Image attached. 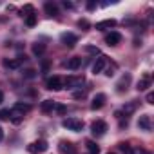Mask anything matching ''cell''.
Masks as SVG:
<instances>
[{
    "label": "cell",
    "instance_id": "7c38bea8",
    "mask_svg": "<svg viewBox=\"0 0 154 154\" xmlns=\"http://www.w3.org/2000/svg\"><path fill=\"white\" fill-rule=\"evenodd\" d=\"M138 127L141 131H150L152 129V122H150V114H141L138 120Z\"/></svg>",
    "mask_w": 154,
    "mask_h": 154
},
{
    "label": "cell",
    "instance_id": "ac0fdd59",
    "mask_svg": "<svg viewBox=\"0 0 154 154\" xmlns=\"http://www.w3.org/2000/svg\"><path fill=\"white\" fill-rule=\"evenodd\" d=\"M136 107H138V102H136V100H132V102H129V103H125V105H123V111H122V114H125V116H131V114L136 111Z\"/></svg>",
    "mask_w": 154,
    "mask_h": 154
},
{
    "label": "cell",
    "instance_id": "d6a6232c",
    "mask_svg": "<svg viewBox=\"0 0 154 154\" xmlns=\"http://www.w3.org/2000/svg\"><path fill=\"white\" fill-rule=\"evenodd\" d=\"M131 154H145V150L141 147H136V149H131Z\"/></svg>",
    "mask_w": 154,
    "mask_h": 154
},
{
    "label": "cell",
    "instance_id": "cb8c5ba5",
    "mask_svg": "<svg viewBox=\"0 0 154 154\" xmlns=\"http://www.w3.org/2000/svg\"><path fill=\"white\" fill-rule=\"evenodd\" d=\"M26 24H27L29 27L36 26V15H27V17H26Z\"/></svg>",
    "mask_w": 154,
    "mask_h": 154
},
{
    "label": "cell",
    "instance_id": "ffe728a7",
    "mask_svg": "<svg viewBox=\"0 0 154 154\" xmlns=\"http://www.w3.org/2000/svg\"><path fill=\"white\" fill-rule=\"evenodd\" d=\"M20 60L18 58H11V60H4V67L6 69H18L20 67Z\"/></svg>",
    "mask_w": 154,
    "mask_h": 154
},
{
    "label": "cell",
    "instance_id": "f546056e",
    "mask_svg": "<svg viewBox=\"0 0 154 154\" xmlns=\"http://www.w3.org/2000/svg\"><path fill=\"white\" fill-rule=\"evenodd\" d=\"M145 102L152 105V103H154V93H147V96H145Z\"/></svg>",
    "mask_w": 154,
    "mask_h": 154
},
{
    "label": "cell",
    "instance_id": "8992f818",
    "mask_svg": "<svg viewBox=\"0 0 154 154\" xmlns=\"http://www.w3.org/2000/svg\"><path fill=\"white\" fill-rule=\"evenodd\" d=\"M60 40H62L63 45H67V47H74L76 42H78V36H76L74 33H62V35H60Z\"/></svg>",
    "mask_w": 154,
    "mask_h": 154
},
{
    "label": "cell",
    "instance_id": "f1b7e54d",
    "mask_svg": "<svg viewBox=\"0 0 154 154\" xmlns=\"http://www.w3.org/2000/svg\"><path fill=\"white\" fill-rule=\"evenodd\" d=\"M24 13H29V15H33V6H29V4H27V6H26L22 11H20V15L24 17Z\"/></svg>",
    "mask_w": 154,
    "mask_h": 154
},
{
    "label": "cell",
    "instance_id": "836d02e7",
    "mask_svg": "<svg viewBox=\"0 0 154 154\" xmlns=\"http://www.w3.org/2000/svg\"><path fill=\"white\" fill-rule=\"evenodd\" d=\"M63 8H65V9H72L74 4H72V2H67V0H65V2H63Z\"/></svg>",
    "mask_w": 154,
    "mask_h": 154
},
{
    "label": "cell",
    "instance_id": "5bb4252c",
    "mask_svg": "<svg viewBox=\"0 0 154 154\" xmlns=\"http://www.w3.org/2000/svg\"><path fill=\"white\" fill-rule=\"evenodd\" d=\"M58 149H60L63 154H76V147H74L71 141H65V140H62V141H60Z\"/></svg>",
    "mask_w": 154,
    "mask_h": 154
},
{
    "label": "cell",
    "instance_id": "4dcf8cb0",
    "mask_svg": "<svg viewBox=\"0 0 154 154\" xmlns=\"http://www.w3.org/2000/svg\"><path fill=\"white\" fill-rule=\"evenodd\" d=\"M87 9L89 11H94L96 9V2H94V0H89V2H87Z\"/></svg>",
    "mask_w": 154,
    "mask_h": 154
},
{
    "label": "cell",
    "instance_id": "d4e9b609",
    "mask_svg": "<svg viewBox=\"0 0 154 154\" xmlns=\"http://www.w3.org/2000/svg\"><path fill=\"white\" fill-rule=\"evenodd\" d=\"M78 27H80V29H84V31H87V29L91 27V24H89L85 18H80V20H78Z\"/></svg>",
    "mask_w": 154,
    "mask_h": 154
},
{
    "label": "cell",
    "instance_id": "603a6c76",
    "mask_svg": "<svg viewBox=\"0 0 154 154\" xmlns=\"http://www.w3.org/2000/svg\"><path fill=\"white\" fill-rule=\"evenodd\" d=\"M53 111H54L56 114H60V116H62V114H65V112H67V107H65V105H62V103H54V109H53Z\"/></svg>",
    "mask_w": 154,
    "mask_h": 154
},
{
    "label": "cell",
    "instance_id": "9a60e30c",
    "mask_svg": "<svg viewBox=\"0 0 154 154\" xmlns=\"http://www.w3.org/2000/svg\"><path fill=\"white\" fill-rule=\"evenodd\" d=\"M114 26H116V20L109 18V20H102V22H98V24H96V29H98V31H105V29H112Z\"/></svg>",
    "mask_w": 154,
    "mask_h": 154
},
{
    "label": "cell",
    "instance_id": "30bf717a",
    "mask_svg": "<svg viewBox=\"0 0 154 154\" xmlns=\"http://www.w3.org/2000/svg\"><path fill=\"white\" fill-rule=\"evenodd\" d=\"M105 65H107V56H103V54H100V56L96 58V62L93 63V72H94V74H98V72H102V71L105 69Z\"/></svg>",
    "mask_w": 154,
    "mask_h": 154
},
{
    "label": "cell",
    "instance_id": "d590c367",
    "mask_svg": "<svg viewBox=\"0 0 154 154\" xmlns=\"http://www.w3.org/2000/svg\"><path fill=\"white\" fill-rule=\"evenodd\" d=\"M87 51H89V53H96V54H98V49H96V47H87Z\"/></svg>",
    "mask_w": 154,
    "mask_h": 154
},
{
    "label": "cell",
    "instance_id": "d6986e66",
    "mask_svg": "<svg viewBox=\"0 0 154 154\" xmlns=\"http://www.w3.org/2000/svg\"><path fill=\"white\" fill-rule=\"evenodd\" d=\"M53 109H54V102H53V100H44V102L40 103V111H42V112H45V114H47V112H51Z\"/></svg>",
    "mask_w": 154,
    "mask_h": 154
},
{
    "label": "cell",
    "instance_id": "5b68a950",
    "mask_svg": "<svg viewBox=\"0 0 154 154\" xmlns=\"http://www.w3.org/2000/svg\"><path fill=\"white\" fill-rule=\"evenodd\" d=\"M131 80H132V76H131L129 72L122 74V78L116 82V93H123V91H127V87L131 85Z\"/></svg>",
    "mask_w": 154,
    "mask_h": 154
},
{
    "label": "cell",
    "instance_id": "4316f807",
    "mask_svg": "<svg viewBox=\"0 0 154 154\" xmlns=\"http://www.w3.org/2000/svg\"><path fill=\"white\" fill-rule=\"evenodd\" d=\"M0 120H9V109H2V111H0Z\"/></svg>",
    "mask_w": 154,
    "mask_h": 154
},
{
    "label": "cell",
    "instance_id": "277c9868",
    "mask_svg": "<svg viewBox=\"0 0 154 154\" xmlns=\"http://www.w3.org/2000/svg\"><path fill=\"white\" fill-rule=\"evenodd\" d=\"M91 132L96 136V138H100V136H103L105 132H107V123L103 122V120H96L93 125H91Z\"/></svg>",
    "mask_w": 154,
    "mask_h": 154
},
{
    "label": "cell",
    "instance_id": "83f0119b",
    "mask_svg": "<svg viewBox=\"0 0 154 154\" xmlns=\"http://www.w3.org/2000/svg\"><path fill=\"white\" fill-rule=\"evenodd\" d=\"M72 98L82 100V98H85V93H84V91H76V93H72Z\"/></svg>",
    "mask_w": 154,
    "mask_h": 154
},
{
    "label": "cell",
    "instance_id": "484cf974",
    "mask_svg": "<svg viewBox=\"0 0 154 154\" xmlns=\"http://www.w3.org/2000/svg\"><path fill=\"white\" fill-rule=\"evenodd\" d=\"M35 76H36V71L35 69H26L24 71V78H29L31 80V78H35Z\"/></svg>",
    "mask_w": 154,
    "mask_h": 154
},
{
    "label": "cell",
    "instance_id": "44dd1931",
    "mask_svg": "<svg viewBox=\"0 0 154 154\" xmlns=\"http://www.w3.org/2000/svg\"><path fill=\"white\" fill-rule=\"evenodd\" d=\"M44 53H45V44H40V42L33 44V54L35 56H42Z\"/></svg>",
    "mask_w": 154,
    "mask_h": 154
},
{
    "label": "cell",
    "instance_id": "9c48e42d",
    "mask_svg": "<svg viewBox=\"0 0 154 154\" xmlns=\"http://www.w3.org/2000/svg\"><path fill=\"white\" fill-rule=\"evenodd\" d=\"M84 84V76H69V78L63 82V87L67 89H74V87H78Z\"/></svg>",
    "mask_w": 154,
    "mask_h": 154
},
{
    "label": "cell",
    "instance_id": "f35d334b",
    "mask_svg": "<svg viewBox=\"0 0 154 154\" xmlns=\"http://www.w3.org/2000/svg\"><path fill=\"white\" fill-rule=\"evenodd\" d=\"M107 154H114V152H107Z\"/></svg>",
    "mask_w": 154,
    "mask_h": 154
},
{
    "label": "cell",
    "instance_id": "1f68e13d",
    "mask_svg": "<svg viewBox=\"0 0 154 154\" xmlns=\"http://www.w3.org/2000/svg\"><path fill=\"white\" fill-rule=\"evenodd\" d=\"M118 147H120L123 152H131V147H129V143H120Z\"/></svg>",
    "mask_w": 154,
    "mask_h": 154
},
{
    "label": "cell",
    "instance_id": "52a82bcc",
    "mask_svg": "<svg viewBox=\"0 0 154 154\" xmlns=\"http://www.w3.org/2000/svg\"><path fill=\"white\" fill-rule=\"evenodd\" d=\"M150 84H152V76L149 74V72H145L141 78L138 80V85H136V89L138 91H147L149 87H150Z\"/></svg>",
    "mask_w": 154,
    "mask_h": 154
},
{
    "label": "cell",
    "instance_id": "3957f363",
    "mask_svg": "<svg viewBox=\"0 0 154 154\" xmlns=\"http://www.w3.org/2000/svg\"><path fill=\"white\" fill-rule=\"evenodd\" d=\"M45 87L49 91H62L63 89V80L60 76H51V78H47V82H45Z\"/></svg>",
    "mask_w": 154,
    "mask_h": 154
},
{
    "label": "cell",
    "instance_id": "2e32d148",
    "mask_svg": "<svg viewBox=\"0 0 154 154\" xmlns=\"http://www.w3.org/2000/svg\"><path fill=\"white\" fill-rule=\"evenodd\" d=\"M67 69H71V71H76V69H80V65H82V58H78V56H72V58H69L67 60Z\"/></svg>",
    "mask_w": 154,
    "mask_h": 154
},
{
    "label": "cell",
    "instance_id": "7402d4cb",
    "mask_svg": "<svg viewBox=\"0 0 154 154\" xmlns=\"http://www.w3.org/2000/svg\"><path fill=\"white\" fill-rule=\"evenodd\" d=\"M87 149H89V154H100V147L94 141H87Z\"/></svg>",
    "mask_w": 154,
    "mask_h": 154
},
{
    "label": "cell",
    "instance_id": "7a4b0ae2",
    "mask_svg": "<svg viewBox=\"0 0 154 154\" xmlns=\"http://www.w3.org/2000/svg\"><path fill=\"white\" fill-rule=\"evenodd\" d=\"M47 149H49V145L45 140H38V141H33L27 145V152H31V154H40V152H45Z\"/></svg>",
    "mask_w": 154,
    "mask_h": 154
},
{
    "label": "cell",
    "instance_id": "e575fe53",
    "mask_svg": "<svg viewBox=\"0 0 154 154\" xmlns=\"http://www.w3.org/2000/svg\"><path fill=\"white\" fill-rule=\"evenodd\" d=\"M47 69H49V62H44V63H42V71L47 72Z\"/></svg>",
    "mask_w": 154,
    "mask_h": 154
},
{
    "label": "cell",
    "instance_id": "6da1fadb",
    "mask_svg": "<svg viewBox=\"0 0 154 154\" xmlns=\"http://www.w3.org/2000/svg\"><path fill=\"white\" fill-rule=\"evenodd\" d=\"M62 127L67 129V131H72V132H80L84 129V122L78 120V118H65L62 122Z\"/></svg>",
    "mask_w": 154,
    "mask_h": 154
},
{
    "label": "cell",
    "instance_id": "4fadbf2b",
    "mask_svg": "<svg viewBox=\"0 0 154 154\" xmlns=\"http://www.w3.org/2000/svg\"><path fill=\"white\" fill-rule=\"evenodd\" d=\"M122 42V35L118 31H111L107 36H105V44L107 45H118Z\"/></svg>",
    "mask_w": 154,
    "mask_h": 154
},
{
    "label": "cell",
    "instance_id": "8fae6325",
    "mask_svg": "<svg viewBox=\"0 0 154 154\" xmlns=\"http://www.w3.org/2000/svg\"><path fill=\"white\" fill-rule=\"evenodd\" d=\"M29 111H31V105H29V103H22V102L15 103V107L11 109V112L18 114V116H22V118H24V114H27Z\"/></svg>",
    "mask_w": 154,
    "mask_h": 154
},
{
    "label": "cell",
    "instance_id": "8d00e7d4",
    "mask_svg": "<svg viewBox=\"0 0 154 154\" xmlns=\"http://www.w3.org/2000/svg\"><path fill=\"white\" fill-rule=\"evenodd\" d=\"M4 140V131H2V127H0V141Z\"/></svg>",
    "mask_w": 154,
    "mask_h": 154
},
{
    "label": "cell",
    "instance_id": "e0dca14e",
    "mask_svg": "<svg viewBox=\"0 0 154 154\" xmlns=\"http://www.w3.org/2000/svg\"><path fill=\"white\" fill-rule=\"evenodd\" d=\"M44 9H45V13H47L49 17H58V6H56L54 2H45Z\"/></svg>",
    "mask_w": 154,
    "mask_h": 154
},
{
    "label": "cell",
    "instance_id": "ba28073f",
    "mask_svg": "<svg viewBox=\"0 0 154 154\" xmlns=\"http://www.w3.org/2000/svg\"><path fill=\"white\" fill-rule=\"evenodd\" d=\"M105 100H107V96H105L103 93H98V94L93 98V102H91V109H93V111H100V109L105 105Z\"/></svg>",
    "mask_w": 154,
    "mask_h": 154
},
{
    "label": "cell",
    "instance_id": "74e56055",
    "mask_svg": "<svg viewBox=\"0 0 154 154\" xmlns=\"http://www.w3.org/2000/svg\"><path fill=\"white\" fill-rule=\"evenodd\" d=\"M2 102H4V93L0 91V103H2Z\"/></svg>",
    "mask_w": 154,
    "mask_h": 154
}]
</instances>
